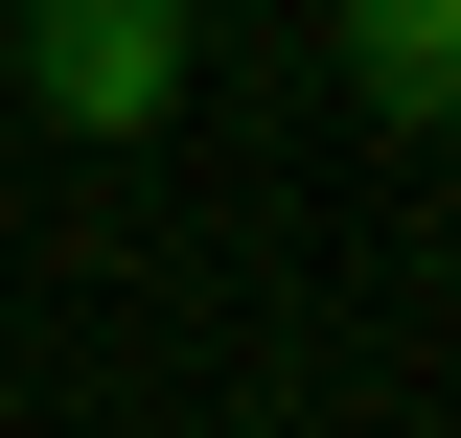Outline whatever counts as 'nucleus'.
Listing matches in <instances>:
<instances>
[{
    "label": "nucleus",
    "mask_w": 461,
    "mask_h": 438,
    "mask_svg": "<svg viewBox=\"0 0 461 438\" xmlns=\"http://www.w3.org/2000/svg\"><path fill=\"white\" fill-rule=\"evenodd\" d=\"M323 47L393 139H461V0H323Z\"/></svg>",
    "instance_id": "f03ea898"
},
{
    "label": "nucleus",
    "mask_w": 461,
    "mask_h": 438,
    "mask_svg": "<svg viewBox=\"0 0 461 438\" xmlns=\"http://www.w3.org/2000/svg\"><path fill=\"white\" fill-rule=\"evenodd\" d=\"M23 115L47 139H162L185 115V0H23Z\"/></svg>",
    "instance_id": "f257e3e1"
}]
</instances>
